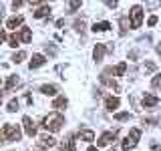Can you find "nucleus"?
Segmentation results:
<instances>
[{
	"mask_svg": "<svg viewBox=\"0 0 161 151\" xmlns=\"http://www.w3.org/2000/svg\"><path fill=\"white\" fill-rule=\"evenodd\" d=\"M69 105V101H67V97H57L54 99V103H53V109H58V111H63L64 107Z\"/></svg>",
	"mask_w": 161,
	"mask_h": 151,
	"instance_id": "17",
	"label": "nucleus"
},
{
	"mask_svg": "<svg viewBox=\"0 0 161 151\" xmlns=\"http://www.w3.org/2000/svg\"><path fill=\"white\" fill-rule=\"evenodd\" d=\"M0 81H2V79H0Z\"/></svg>",
	"mask_w": 161,
	"mask_h": 151,
	"instance_id": "40",
	"label": "nucleus"
},
{
	"mask_svg": "<svg viewBox=\"0 0 161 151\" xmlns=\"http://www.w3.org/2000/svg\"><path fill=\"white\" fill-rule=\"evenodd\" d=\"M20 85V79H18V75H10V77L6 79V83H4V93H10L14 87H18Z\"/></svg>",
	"mask_w": 161,
	"mask_h": 151,
	"instance_id": "9",
	"label": "nucleus"
},
{
	"mask_svg": "<svg viewBox=\"0 0 161 151\" xmlns=\"http://www.w3.org/2000/svg\"><path fill=\"white\" fill-rule=\"evenodd\" d=\"M77 137L83 139V141H95V133L91 129H80L79 133H77Z\"/></svg>",
	"mask_w": 161,
	"mask_h": 151,
	"instance_id": "14",
	"label": "nucleus"
},
{
	"mask_svg": "<svg viewBox=\"0 0 161 151\" xmlns=\"http://www.w3.org/2000/svg\"><path fill=\"white\" fill-rule=\"evenodd\" d=\"M125 70H127V63H119L117 67H115L113 75H117V77H123V75H125Z\"/></svg>",
	"mask_w": 161,
	"mask_h": 151,
	"instance_id": "22",
	"label": "nucleus"
},
{
	"mask_svg": "<svg viewBox=\"0 0 161 151\" xmlns=\"http://www.w3.org/2000/svg\"><path fill=\"white\" fill-rule=\"evenodd\" d=\"M159 103H161V101H159Z\"/></svg>",
	"mask_w": 161,
	"mask_h": 151,
	"instance_id": "41",
	"label": "nucleus"
},
{
	"mask_svg": "<svg viewBox=\"0 0 161 151\" xmlns=\"http://www.w3.org/2000/svg\"><path fill=\"white\" fill-rule=\"evenodd\" d=\"M22 20H24L22 16H12V18H8V22H6V26L14 30V28H16V26H20V24H22Z\"/></svg>",
	"mask_w": 161,
	"mask_h": 151,
	"instance_id": "20",
	"label": "nucleus"
},
{
	"mask_svg": "<svg viewBox=\"0 0 161 151\" xmlns=\"http://www.w3.org/2000/svg\"><path fill=\"white\" fill-rule=\"evenodd\" d=\"M87 151H99V149H97V147H95V145H91V147H89Z\"/></svg>",
	"mask_w": 161,
	"mask_h": 151,
	"instance_id": "36",
	"label": "nucleus"
},
{
	"mask_svg": "<svg viewBox=\"0 0 161 151\" xmlns=\"http://www.w3.org/2000/svg\"><path fill=\"white\" fill-rule=\"evenodd\" d=\"M83 28H85V20H77V22H75V30H79V32H80Z\"/></svg>",
	"mask_w": 161,
	"mask_h": 151,
	"instance_id": "30",
	"label": "nucleus"
},
{
	"mask_svg": "<svg viewBox=\"0 0 161 151\" xmlns=\"http://www.w3.org/2000/svg\"><path fill=\"white\" fill-rule=\"evenodd\" d=\"M159 105V99L155 97V95H143V107L145 109H151V107H157Z\"/></svg>",
	"mask_w": 161,
	"mask_h": 151,
	"instance_id": "10",
	"label": "nucleus"
},
{
	"mask_svg": "<svg viewBox=\"0 0 161 151\" xmlns=\"http://www.w3.org/2000/svg\"><path fill=\"white\" fill-rule=\"evenodd\" d=\"M0 103H2V93H0Z\"/></svg>",
	"mask_w": 161,
	"mask_h": 151,
	"instance_id": "38",
	"label": "nucleus"
},
{
	"mask_svg": "<svg viewBox=\"0 0 161 151\" xmlns=\"http://www.w3.org/2000/svg\"><path fill=\"white\" fill-rule=\"evenodd\" d=\"M155 70V63H145V73H153Z\"/></svg>",
	"mask_w": 161,
	"mask_h": 151,
	"instance_id": "29",
	"label": "nucleus"
},
{
	"mask_svg": "<svg viewBox=\"0 0 161 151\" xmlns=\"http://www.w3.org/2000/svg\"><path fill=\"white\" fill-rule=\"evenodd\" d=\"M18 107H20L18 99H12V101L8 103V111H10V113H16V111H18Z\"/></svg>",
	"mask_w": 161,
	"mask_h": 151,
	"instance_id": "26",
	"label": "nucleus"
},
{
	"mask_svg": "<svg viewBox=\"0 0 161 151\" xmlns=\"http://www.w3.org/2000/svg\"><path fill=\"white\" fill-rule=\"evenodd\" d=\"M151 151H161V145H157V143H153V145H151Z\"/></svg>",
	"mask_w": 161,
	"mask_h": 151,
	"instance_id": "34",
	"label": "nucleus"
},
{
	"mask_svg": "<svg viewBox=\"0 0 161 151\" xmlns=\"http://www.w3.org/2000/svg\"><path fill=\"white\" fill-rule=\"evenodd\" d=\"M139 137H141V129H135V127H133V129L129 131L127 137L121 141V149H123V151H131V149L135 147V145H137Z\"/></svg>",
	"mask_w": 161,
	"mask_h": 151,
	"instance_id": "3",
	"label": "nucleus"
},
{
	"mask_svg": "<svg viewBox=\"0 0 161 151\" xmlns=\"http://www.w3.org/2000/svg\"><path fill=\"white\" fill-rule=\"evenodd\" d=\"M4 40H6V32H4V30H0V44H2Z\"/></svg>",
	"mask_w": 161,
	"mask_h": 151,
	"instance_id": "33",
	"label": "nucleus"
},
{
	"mask_svg": "<svg viewBox=\"0 0 161 151\" xmlns=\"http://www.w3.org/2000/svg\"><path fill=\"white\" fill-rule=\"evenodd\" d=\"M44 16H50V6H40L36 12H34V18H44Z\"/></svg>",
	"mask_w": 161,
	"mask_h": 151,
	"instance_id": "19",
	"label": "nucleus"
},
{
	"mask_svg": "<svg viewBox=\"0 0 161 151\" xmlns=\"http://www.w3.org/2000/svg\"><path fill=\"white\" fill-rule=\"evenodd\" d=\"M0 8H2V4H0Z\"/></svg>",
	"mask_w": 161,
	"mask_h": 151,
	"instance_id": "39",
	"label": "nucleus"
},
{
	"mask_svg": "<svg viewBox=\"0 0 161 151\" xmlns=\"http://www.w3.org/2000/svg\"><path fill=\"white\" fill-rule=\"evenodd\" d=\"M103 57H105V44H97V47L93 48V59L97 60V63H101V60H103Z\"/></svg>",
	"mask_w": 161,
	"mask_h": 151,
	"instance_id": "12",
	"label": "nucleus"
},
{
	"mask_svg": "<svg viewBox=\"0 0 161 151\" xmlns=\"http://www.w3.org/2000/svg\"><path fill=\"white\" fill-rule=\"evenodd\" d=\"M8 44H10L12 48H16L18 44H20V40H18V34H10V36H8Z\"/></svg>",
	"mask_w": 161,
	"mask_h": 151,
	"instance_id": "25",
	"label": "nucleus"
},
{
	"mask_svg": "<svg viewBox=\"0 0 161 151\" xmlns=\"http://www.w3.org/2000/svg\"><path fill=\"white\" fill-rule=\"evenodd\" d=\"M22 137V131H20L18 125L6 123L2 129H0V143H12V141H20Z\"/></svg>",
	"mask_w": 161,
	"mask_h": 151,
	"instance_id": "1",
	"label": "nucleus"
},
{
	"mask_svg": "<svg viewBox=\"0 0 161 151\" xmlns=\"http://www.w3.org/2000/svg\"><path fill=\"white\" fill-rule=\"evenodd\" d=\"M151 87H153V89H161V75L153 77V81H151Z\"/></svg>",
	"mask_w": 161,
	"mask_h": 151,
	"instance_id": "27",
	"label": "nucleus"
},
{
	"mask_svg": "<svg viewBox=\"0 0 161 151\" xmlns=\"http://www.w3.org/2000/svg\"><path fill=\"white\" fill-rule=\"evenodd\" d=\"M155 50H157V54H159V57H161V44H159V47L155 48Z\"/></svg>",
	"mask_w": 161,
	"mask_h": 151,
	"instance_id": "37",
	"label": "nucleus"
},
{
	"mask_svg": "<svg viewBox=\"0 0 161 151\" xmlns=\"http://www.w3.org/2000/svg\"><path fill=\"white\" fill-rule=\"evenodd\" d=\"M22 4H24V2H22V0H14V2H12V8H14V10H16L18 6H22Z\"/></svg>",
	"mask_w": 161,
	"mask_h": 151,
	"instance_id": "32",
	"label": "nucleus"
},
{
	"mask_svg": "<svg viewBox=\"0 0 161 151\" xmlns=\"http://www.w3.org/2000/svg\"><path fill=\"white\" fill-rule=\"evenodd\" d=\"M117 133H119L117 129H115V131H107V133H103V135L99 137V141H97V149H99V147H105V145H111L115 139H117Z\"/></svg>",
	"mask_w": 161,
	"mask_h": 151,
	"instance_id": "5",
	"label": "nucleus"
},
{
	"mask_svg": "<svg viewBox=\"0 0 161 151\" xmlns=\"http://www.w3.org/2000/svg\"><path fill=\"white\" fill-rule=\"evenodd\" d=\"M147 24H149V26H155V24H157V16H149Z\"/></svg>",
	"mask_w": 161,
	"mask_h": 151,
	"instance_id": "31",
	"label": "nucleus"
},
{
	"mask_svg": "<svg viewBox=\"0 0 161 151\" xmlns=\"http://www.w3.org/2000/svg\"><path fill=\"white\" fill-rule=\"evenodd\" d=\"M119 105H121L119 97H107V101H105V109H107V111H115Z\"/></svg>",
	"mask_w": 161,
	"mask_h": 151,
	"instance_id": "13",
	"label": "nucleus"
},
{
	"mask_svg": "<svg viewBox=\"0 0 161 151\" xmlns=\"http://www.w3.org/2000/svg\"><path fill=\"white\" fill-rule=\"evenodd\" d=\"M40 93L47 95V97H54V95L58 93V89L54 87V85H42V87H40Z\"/></svg>",
	"mask_w": 161,
	"mask_h": 151,
	"instance_id": "15",
	"label": "nucleus"
},
{
	"mask_svg": "<svg viewBox=\"0 0 161 151\" xmlns=\"http://www.w3.org/2000/svg\"><path fill=\"white\" fill-rule=\"evenodd\" d=\"M18 40H22V42H30V40H32V32H30V28H22V30H20Z\"/></svg>",
	"mask_w": 161,
	"mask_h": 151,
	"instance_id": "18",
	"label": "nucleus"
},
{
	"mask_svg": "<svg viewBox=\"0 0 161 151\" xmlns=\"http://www.w3.org/2000/svg\"><path fill=\"white\" fill-rule=\"evenodd\" d=\"M63 125H64V117H63V113H50L48 117H44L42 119V127L50 131V133H57V131L63 129Z\"/></svg>",
	"mask_w": 161,
	"mask_h": 151,
	"instance_id": "2",
	"label": "nucleus"
},
{
	"mask_svg": "<svg viewBox=\"0 0 161 151\" xmlns=\"http://www.w3.org/2000/svg\"><path fill=\"white\" fill-rule=\"evenodd\" d=\"M119 24H121V34H125V32H127V28H129V18L127 16H121Z\"/></svg>",
	"mask_w": 161,
	"mask_h": 151,
	"instance_id": "24",
	"label": "nucleus"
},
{
	"mask_svg": "<svg viewBox=\"0 0 161 151\" xmlns=\"http://www.w3.org/2000/svg\"><path fill=\"white\" fill-rule=\"evenodd\" d=\"M22 125H24V133H26L28 137H34V135H36V125H34V121L30 119L28 115H24Z\"/></svg>",
	"mask_w": 161,
	"mask_h": 151,
	"instance_id": "7",
	"label": "nucleus"
},
{
	"mask_svg": "<svg viewBox=\"0 0 161 151\" xmlns=\"http://www.w3.org/2000/svg\"><path fill=\"white\" fill-rule=\"evenodd\" d=\"M111 75H113V69H105L103 73H101V83L103 85H107V87H111V89H115V91H119V85L115 83V79H111Z\"/></svg>",
	"mask_w": 161,
	"mask_h": 151,
	"instance_id": "6",
	"label": "nucleus"
},
{
	"mask_svg": "<svg viewBox=\"0 0 161 151\" xmlns=\"http://www.w3.org/2000/svg\"><path fill=\"white\" fill-rule=\"evenodd\" d=\"M24 59H26V53H24V50H18V53H14V54H12V63H16V64H18V63H22Z\"/></svg>",
	"mask_w": 161,
	"mask_h": 151,
	"instance_id": "23",
	"label": "nucleus"
},
{
	"mask_svg": "<svg viewBox=\"0 0 161 151\" xmlns=\"http://www.w3.org/2000/svg\"><path fill=\"white\" fill-rule=\"evenodd\" d=\"M113 119L115 121H129V119H133V115H131L129 111H123V113H115Z\"/></svg>",
	"mask_w": 161,
	"mask_h": 151,
	"instance_id": "21",
	"label": "nucleus"
},
{
	"mask_svg": "<svg viewBox=\"0 0 161 151\" xmlns=\"http://www.w3.org/2000/svg\"><path fill=\"white\" fill-rule=\"evenodd\" d=\"M129 24L133 28H139L141 24H143V8L141 6H133L129 12Z\"/></svg>",
	"mask_w": 161,
	"mask_h": 151,
	"instance_id": "4",
	"label": "nucleus"
},
{
	"mask_svg": "<svg viewBox=\"0 0 161 151\" xmlns=\"http://www.w3.org/2000/svg\"><path fill=\"white\" fill-rule=\"evenodd\" d=\"M57 145V139L53 137V135H42V137L38 139V147L40 149H47V147H54Z\"/></svg>",
	"mask_w": 161,
	"mask_h": 151,
	"instance_id": "8",
	"label": "nucleus"
},
{
	"mask_svg": "<svg viewBox=\"0 0 161 151\" xmlns=\"http://www.w3.org/2000/svg\"><path fill=\"white\" fill-rule=\"evenodd\" d=\"M69 8H70V12H75V10H79V8H80V2H77V0H75V2H70V4H69Z\"/></svg>",
	"mask_w": 161,
	"mask_h": 151,
	"instance_id": "28",
	"label": "nucleus"
},
{
	"mask_svg": "<svg viewBox=\"0 0 161 151\" xmlns=\"http://www.w3.org/2000/svg\"><path fill=\"white\" fill-rule=\"evenodd\" d=\"M44 63H47V59H44L42 54H32V59H30L28 67H30V70H32V69H38V67H42Z\"/></svg>",
	"mask_w": 161,
	"mask_h": 151,
	"instance_id": "11",
	"label": "nucleus"
},
{
	"mask_svg": "<svg viewBox=\"0 0 161 151\" xmlns=\"http://www.w3.org/2000/svg\"><path fill=\"white\" fill-rule=\"evenodd\" d=\"M105 4H107V6H111V8H115V6H117V2H115V0H113V2L109 0V2H105Z\"/></svg>",
	"mask_w": 161,
	"mask_h": 151,
	"instance_id": "35",
	"label": "nucleus"
},
{
	"mask_svg": "<svg viewBox=\"0 0 161 151\" xmlns=\"http://www.w3.org/2000/svg\"><path fill=\"white\" fill-rule=\"evenodd\" d=\"M109 28H111V22H107V20L93 24V32H105V30H109Z\"/></svg>",
	"mask_w": 161,
	"mask_h": 151,
	"instance_id": "16",
	"label": "nucleus"
}]
</instances>
